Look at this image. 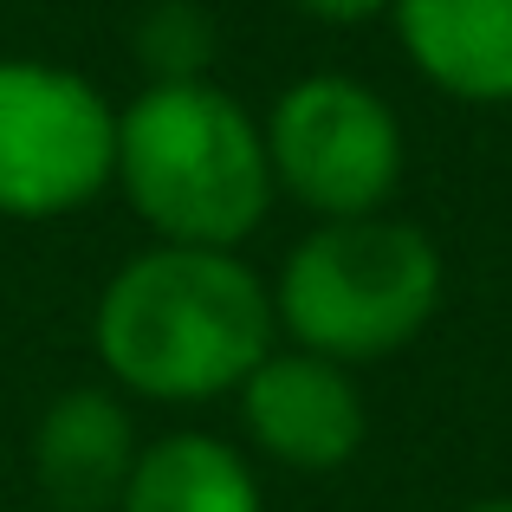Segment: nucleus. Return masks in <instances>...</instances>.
Listing matches in <instances>:
<instances>
[{
    "instance_id": "0eeeda50",
    "label": "nucleus",
    "mask_w": 512,
    "mask_h": 512,
    "mask_svg": "<svg viewBox=\"0 0 512 512\" xmlns=\"http://www.w3.org/2000/svg\"><path fill=\"white\" fill-rule=\"evenodd\" d=\"M396 39L435 91L512 104V0H396Z\"/></svg>"
},
{
    "instance_id": "9d476101",
    "label": "nucleus",
    "mask_w": 512,
    "mask_h": 512,
    "mask_svg": "<svg viewBox=\"0 0 512 512\" xmlns=\"http://www.w3.org/2000/svg\"><path fill=\"white\" fill-rule=\"evenodd\" d=\"M143 59H150L156 78H201V59H208V26L188 0H169L143 20Z\"/></svg>"
},
{
    "instance_id": "6e6552de",
    "label": "nucleus",
    "mask_w": 512,
    "mask_h": 512,
    "mask_svg": "<svg viewBox=\"0 0 512 512\" xmlns=\"http://www.w3.org/2000/svg\"><path fill=\"white\" fill-rule=\"evenodd\" d=\"M137 441H130L124 402L104 389H65L33 435V474L59 512H111L130 487Z\"/></svg>"
},
{
    "instance_id": "7ed1b4c3",
    "label": "nucleus",
    "mask_w": 512,
    "mask_h": 512,
    "mask_svg": "<svg viewBox=\"0 0 512 512\" xmlns=\"http://www.w3.org/2000/svg\"><path fill=\"white\" fill-rule=\"evenodd\" d=\"M441 286H448V266L422 227L357 214V221H318L286 253L273 312L299 350H318L350 370L422 338L441 305Z\"/></svg>"
},
{
    "instance_id": "9b49d317",
    "label": "nucleus",
    "mask_w": 512,
    "mask_h": 512,
    "mask_svg": "<svg viewBox=\"0 0 512 512\" xmlns=\"http://www.w3.org/2000/svg\"><path fill=\"white\" fill-rule=\"evenodd\" d=\"M292 7L312 13V20H325V26H363V20L396 13V0H292Z\"/></svg>"
},
{
    "instance_id": "1a4fd4ad",
    "label": "nucleus",
    "mask_w": 512,
    "mask_h": 512,
    "mask_svg": "<svg viewBox=\"0 0 512 512\" xmlns=\"http://www.w3.org/2000/svg\"><path fill=\"white\" fill-rule=\"evenodd\" d=\"M117 512H266L260 480L227 441L214 435H163L137 454Z\"/></svg>"
},
{
    "instance_id": "f03ea898",
    "label": "nucleus",
    "mask_w": 512,
    "mask_h": 512,
    "mask_svg": "<svg viewBox=\"0 0 512 512\" xmlns=\"http://www.w3.org/2000/svg\"><path fill=\"white\" fill-rule=\"evenodd\" d=\"M117 182L169 247L234 253L273 208L266 124L208 78H156L117 111Z\"/></svg>"
},
{
    "instance_id": "423d86ee",
    "label": "nucleus",
    "mask_w": 512,
    "mask_h": 512,
    "mask_svg": "<svg viewBox=\"0 0 512 512\" xmlns=\"http://www.w3.org/2000/svg\"><path fill=\"white\" fill-rule=\"evenodd\" d=\"M240 422L253 448L292 474H338L370 435L357 376L318 350H273L240 383Z\"/></svg>"
},
{
    "instance_id": "20e7f679",
    "label": "nucleus",
    "mask_w": 512,
    "mask_h": 512,
    "mask_svg": "<svg viewBox=\"0 0 512 512\" xmlns=\"http://www.w3.org/2000/svg\"><path fill=\"white\" fill-rule=\"evenodd\" d=\"M117 175V111L65 65L0 59V214H72Z\"/></svg>"
},
{
    "instance_id": "f257e3e1",
    "label": "nucleus",
    "mask_w": 512,
    "mask_h": 512,
    "mask_svg": "<svg viewBox=\"0 0 512 512\" xmlns=\"http://www.w3.org/2000/svg\"><path fill=\"white\" fill-rule=\"evenodd\" d=\"M273 292L227 247H150L104 286L91 338L104 370L156 402H208L273 357Z\"/></svg>"
},
{
    "instance_id": "39448f33",
    "label": "nucleus",
    "mask_w": 512,
    "mask_h": 512,
    "mask_svg": "<svg viewBox=\"0 0 512 512\" xmlns=\"http://www.w3.org/2000/svg\"><path fill=\"white\" fill-rule=\"evenodd\" d=\"M266 156H273V182L318 221H357V214H383V201L396 195L402 124L370 85L318 72L279 91L266 117Z\"/></svg>"
},
{
    "instance_id": "f8f14e48",
    "label": "nucleus",
    "mask_w": 512,
    "mask_h": 512,
    "mask_svg": "<svg viewBox=\"0 0 512 512\" xmlns=\"http://www.w3.org/2000/svg\"><path fill=\"white\" fill-rule=\"evenodd\" d=\"M467 512H512V500H480V506H467Z\"/></svg>"
}]
</instances>
